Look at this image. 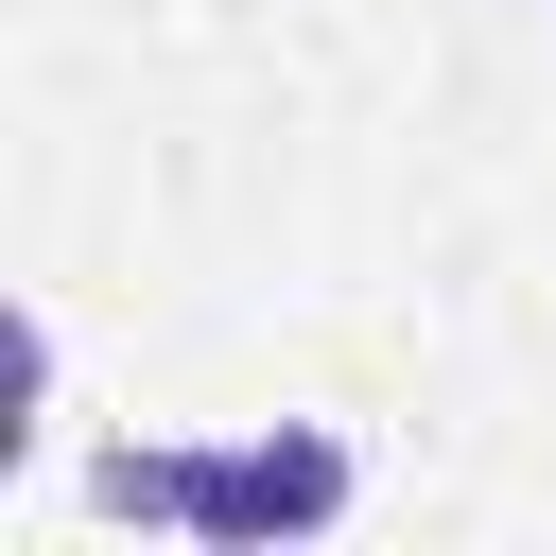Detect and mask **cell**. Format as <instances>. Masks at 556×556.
Instances as JSON below:
<instances>
[{"label":"cell","instance_id":"obj_1","mask_svg":"<svg viewBox=\"0 0 556 556\" xmlns=\"http://www.w3.org/2000/svg\"><path fill=\"white\" fill-rule=\"evenodd\" d=\"M348 434H313V417H278V434H226V452H174V539H208V556H243V539H330L348 521Z\"/></svg>","mask_w":556,"mask_h":556}]
</instances>
